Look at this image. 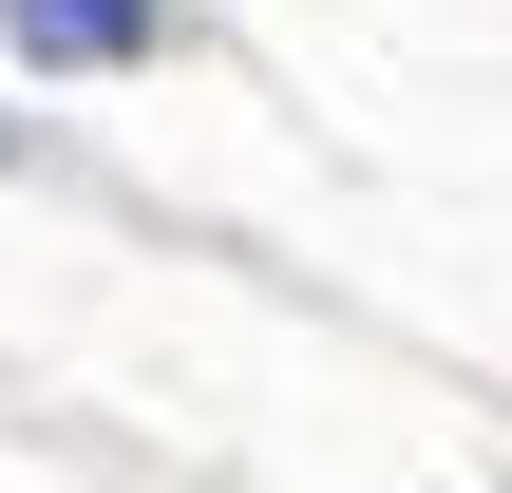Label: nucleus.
Segmentation results:
<instances>
[{
  "mask_svg": "<svg viewBox=\"0 0 512 493\" xmlns=\"http://www.w3.org/2000/svg\"><path fill=\"white\" fill-rule=\"evenodd\" d=\"M0 38L38 76H114V57H152V0H0Z\"/></svg>",
  "mask_w": 512,
  "mask_h": 493,
  "instance_id": "1",
  "label": "nucleus"
}]
</instances>
